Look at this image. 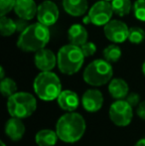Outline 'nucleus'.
I'll return each mask as SVG.
<instances>
[{"mask_svg": "<svg viewBox=\"0 0 145 146\" xmlns=\"http://www.w3.org/2000/svg\"><path fill=\"white\" fill-rule=\"evenodd\" d=\"M4 130L6 136L9 137L12 141H19L25 134L26 127L21 118L12 116L6 121Z\"/></svg>", "mask_w": 145, "mask_h": 146, "instance_id": "obj_13", "label": "nucleus"}, {"mask_svg": "<svg viewBox=\"0 0 145 146\" xmlns=\"http://www.w3.org/2000/svg\"><path fill=\"white\" fill-rule=\"evenodd\" d=\"M0 90L3 96L8 98L17 92V84L11 78H4L0 82Z\"/></svg>", "mask_w": 145, "mask_h": 146, "instance_id": "obj_23", "label": "nucleus"}, {"mask_svg": "<svg viewBox=\"0 0 145 146\" xmlns=\"http://www.w3.org/2000/svg\"><path fill=\"white\" fill-rule=\"evenodd\" d=\"M124 100H125L132 108L138 106V104H140V96L137 92H130V94H127V96H126Z\"/></svg>", "mask_w": 145, "mask_h": 146, "instance_id": "obj_28", "label": "nucleus"}, {"mask_svg": "<svg viewBox=\"0 0 145 146\" xmlns=\"http://www.w3.org/2000/svg\"><path fill=\"white\" fill-rule=\"evenodd\" d=\"M7 111L13 117L27 118L35 112L37 108V100L35 96L27 92H17L8 98Z\"/></svg>", "mask_w": 145, "mask_h": 146, "instance_id": "obj_6", "label": "nucleus"}, {"mask_svg": "<svg viewBox=\"0 0 145 146\" xmlns=\"http://www.w3.org/2000/svg\"><path fill=\"white\" fill-rule=\"evenodd\" d=\"M103 55L105 60H107L109 63H116L121 58V49L116 44H111L105 47V49L103 51Z\"/></svg>", "mask_w": 145, "mask_h": 146, "instance_id": "obj_22", "label": "nucleus"}, {"mask_svg": "<svg viewBox=\"0 0 145 146\" xmlns=\"http://www.w3.org/2000/svg\"><path fill=\"white\" fill-rule=\"evenodd\" d=\"M33 88L36 96L44 102L57 100L63 90L60 79L52 71L38 74L33 82Z\"/></svg>", "mask_w": 145, "mask_h": 146, "instance_id": "obj_4", "label": "nucleus"}, {"mask_svg": "<svg viewBox=\"0 0 145 146\" xmlns=\"http://www.w3.org/2000/svg\"><path fill=\"white\" fill-rule=\"evenodd\" d=\"M113 15L111 3L107 0L97 1L91 6L89 14L85 18V23H91L95 26H105L111 20Z\"/></svg>", "mask_w": 145, "mask_h": 146, "instance_id": "obj_8", "label": "nucleus"}, {"mask_svg": "<svg viewBox=\"0 0 145 146\" xmlns=\"http://www.w3.org/2000/svg\"><path fill=\"white\" fill-rule=\"evenodd\" d=\"M5 78V73H4V69H3V67H1L0 68V79H4Z\"/></svg>", "mask_w": 145, "mask_h": 146, "instance_id": "obj_32", "label": "nucleus"}, {"mask_svg": "<svg viewBox=\"0 0 145 146\" xmlns=\"http://www.w3.org/2000/svg\"><path fill=\"white\" fill-rule=\"evenodd\" d=\"M17 31L16 21L11 18L6 17V15L0 17V33L2 36L9 37Z\"/></svg>", "mask_w": 145, "mask_h": 146, "instance_id": "obj_21", "label": "nucleus"}, {"mask_svg": "<svg viewBox=\"0 0 145 146\" xmlns=\"http://www.w3.org/2000/svg\"><path fill=\"white\" fill-rule=\"evenodd\" d=\"M16 25H17V31L23 32V31L29 26V24L27 23V20H24V19L19 18V20L16 21Z\"/></svg>", "mask_w": 145, "mask_h": 146, "instance_id": "obj_30", "label": "nucleus"}, {"mask_svg": "<svg viewBox=\"0 0 145 146\" xmlns=\"http://www.w3.org/2000/svg\"><path fill=\"white\" fill-rule=\"evenodd\" d=\"M103 94L101 90L97 88H89L83 92L81 96V104L83 108L89 112H97L103 108Z\"/></svg>", "mask_w": 145, "mask_h": 146, "instance_id": "obj_11", "label": "nucleus"}, {"mask_svg": "<svg viewBox=\"0 0 145 146\" xmlns=\"http://www.w3.org/2000/svg\"><path fill=\"white\" fill-rule=\"evenodd\" d=\"M85 58L81 47L70 43L59 50L57 54V65L61 73L68 76L75 75L83 67Z\"/></svg>", "mask_w": 145, "mask_h": 146, "instance_id": "obj_3", "label": "nucleus"}, {"mask_svg": "<svg viewBox=\"0 0 145 146\" xmlns=\"http://www.w3.org/2000/svg\"><path fill=\"white\" fill-rule=\"evenodd\" d=\"M111 6L113 13L119 17L127 15L132 9V4L130 0H112Z\"/></svg>", "mask_w": 145, "mask_h": 146, "instance_id": "obj_20", "label": "nucleus"}, {"mask_svg": "<svg viewBox=\"0 0 145 146\" xmlns=\"http://www.w3.org/2000/svg\"><path fill=\"white\" fill-rule=\"evenodd\" d=\"M58 104L63 110L67 112L75 111L79 106V98L73 90H64L57 98Z\"/></svg>", "mask_w": 145, "mask_h": 146, "instance_id": "obj_14", "label": "nucleus"}, {"mask_svg": "<svg viewBox=\"0 0 145 146\" xmlns=\"http://www.w3.org/2000/svg\"><path fill=\"white\" fill-rule=\"evenodd\" d=\"M133 12L136 19L145 22V0H136L134 2Z\"/></svg>", "mask_w": 145, "mask_h": 146, "instance_id": "obj_25", "label": "nucleus"}, {"mask_svg": "<svg viewBox=\"0 0 145 146\" xmlns=\"http://www.w3.org/2000/svg\"><path fill=\"white\" fill-rule=\"evenodd\" d=\"M58 139L57 132L52 129H41L35 135V141L38 146H55Z\"/></svg>", "mask_w": 145, "mask_h": 146, "instance_id": "obj_19", "label": "nucleus"}, {"mask_svg": "<svg viewBox=\"0 0 145 146\" xmlns=\"http://www.w3.org/2000/svg\"><path fill=\"white\" fill-rule=\"evenodd\" d=\"M38 6L34 0H17L14 12L19 18L24 20H32L37 15Z\"/></svg>", "mask_w": 145, "mask_h": 146, "instance_id": "obj_15", "label": "nucleus"}, {"mask_svg": "<svg viewBox=\"0 0 145 146\" xmlns=\"http://www.w3.org/2000/svg\"><path fill=\"white\" fill-rule=\"evenodd\" d=\"M1 146H6V144L3 142V141H1Z\"/></svg>", "mask_w": 145, "mask_h": 146, "instance_id": "obj_34", "label": "nucleus"}, {"mask_svg": "<svg viewBox=\"0 0 145 146\" xmlns=\"http://www.w3.org/2000/svg\"><path fill=\"white\" fill-rule=\"evenodd\" d=\"M17 0H0V16H4L14 10Z\"/></svg>", "mask_w": 145, "mask_h": 146, "instance_id": "obj_26", "label": "nucleus"}, {"mask_svg": "<svg viewBox=\"0 0 145 146\" xmlns=\"http://www.w3.org/2000/svg\"><path fill=\"white\" fill-rule=\"evenodd\" d=\"M51 38L49 27L40 22L30 24L21 32L17 41V47L24 52H37L44 49Z\"/></svg>", "mask_w": 145, "mask_h": 146, "instance_id": "obj_2", "label": "nucleus"}, {"mask_svg": "<svg viewBox=\"0 0 145 146\" xmlns=\"http://www.w3.org/2000/svg\"><path fill=\"white\" fill-rule=\"evenodd\" d=\"M109 92L114 100H124L129 92V87L123 79L115 78L109 83Z\"/></svg>", "mask_w": 145, "mask_h": 146, "instance_id": "obj_16", "label": "nucleus"}, {"mask_svg": "<svg viewBox=\"0 0 145 146\" xmlns=\"http://www.w3.org/2000/svg\"><path fill=\"white\" fill-rule=\"evenodd\" d=\"M107 1H109V2H111V1H112V0H107Z\"/></svg>", "mask_w": 145, "mask_h": 146, "instance_id": "obj_35", "label": "nucleus"}, {"mask_svg": "<svg viewBox=\"0 0 145 146\" xmlns=\"http://www.w3.org/2000/svg\"><path fill=\"white\" fill-rule=\"evenodd\" d=\"M103 33L110 42L120 44L128 39L129 28L120 20L111 19L107 25L103 26Z\"/></svg>", "mask_w": 145, "mask_h": 146, "instance_id": "obj_9", "label": "nucleus"}, {"mask_svg": "<svg viewBox=\"0 0 145 146\" xmlns=\"http://www.w3.org/2000/svg\"><path fill=\"white\" fill-rule=\"evenodd\" d=\"M34 63L41 72L52 71L57 65V57L53 51L44 48L35 53Z\"/></svg>", "mask_w": 145, "mask_h": 146, "instance_id": "obj_12", "label": "nucleus"}, {"mask_svg": "<svg viewBox=\"0 0 145 146\" xmlns=\"http://www.w3.org/2000/svg\"><path fill=\"white\" fill-rule=\"evenodd\" d=\"M87 128L85 120L77 112L70 111L63 114L56 123L59 139L65 143H75L81 140Z\"/></svg>", "mask_w": 145, "mask_h": 146, "instance_id": "obj_1", "label": "nucleus"}, {"mask_svg": "<svg viewBox=\"0 0 145 146\" xmlns=\"http://www.w3.org/2000/svg\"><path fill=\"white\" fill-rule=\"evenodd\" d=\"M68 38L71 44L81 47V45L87 42L89 33L81 24H73L68 30Z\"/></svg>", "mask_w": 145, "mask_h": 146, "instance_id": "obj_17", "label": "nucleus"}, {"mask_svg": "<svg viewBox=\"0 0 145 146\" xmlns=\"http://www.w3.org/2000/svg\"><path fill=\"white\" fill-rule=\"evenodd\" d=\"M136 113L140 118L145 120V100L138 104L137 108H136Z\"/></svg>", "mask_w": 145, "mask_h": 146, "instance_id": "obj_29", "label": "nucleus"}, {"mask_svg": "<svg viewBox=\"0 0 145 146\" xmlns=\"http://www.w3.org/2000/svg\"><path fill=\"white\" fill-rule=\"evenodd\" d=\"M109 115L116 126H127L133 118V108L125 100H116L109 106Z\"/></svg>", "mask_w": 145, "mask_h": 146, "instance_id": "obj_7", "label": "nucleus"}, {"mask_svg": "<svg viewBox=\"0 0 145 146\" xmlns=\"http://www.w3.org/2000/svg\"><path fill=\"white\" fill-rule=\"evenodd\" d=\"M113 69L111 63L105 59H97L91 62L83 74V81L91 87H101L112 80Z\"/></svg>", "mask_w": 145, "mask_h": 146, "instance_id": "obj_5", "label": "nucleus"}, {"mask_svg": "<svg viewBox=\"0 0 145 146\" xmlns=\"http://www.w3.org/2000/svg\"><path fill=\"white\" fill-rule=\"evenodd\" d=\"M60 11L55 2L52 0H45L38 6L37 10V19L38 22L44 24V25L53 26L59 19Z\"/></svg>", "mask_w": 145, "mask_h": 146, "instance_id": "obj_10", "label": "nucleus"}, {"mask_svg": "<svg viewBox=\"0 0 145 146\" xmlns=\"http://www.w3.org/2000/svg\"><path fill=\"white\" fill-rule=\"evenodd\" d=\"M134 146H145V138H141L135 143Z\"/></svg>", "mask_w": 145, "mask_h": 146, "instance_id": "obj_31", "label": "nucleus"}, {"mask_svg": "<svg viewBox=\"0 0 145 146\" xmlns=\"http://www.w3.org/2000/svg\"><path fill=\"white\" fill-rule=\"evenodd\" d=\"M145 39V31L140 27H131L129 28L128 34V41L132 44H140Z\"/></svg>", "mask_w": 145, "mask_h": 146, "instance_id": "obj_24", "label": "nucleus"}, {"mask_svg": "<svg viewBox=\"0 0 145 146\" xmlns=\"http://www.w3.org/2000/svg\"><path fill=\"white\" fill-rule=\"evenodd\" d=\"M142 73H143V75L145 76V61H144V63L142 64Z\"/></svg>", "mask_w": 145, "mask_h": 146, "instance_id": "obj_33", "label": "nucleus"}, {"mask_svg": "<svg viewBox=\"0 0 145 146\" xmlns=\"http://www.w3.org/2000/svg\"><path fill=\"white\" fill-rule=\"evenodd\" d=\"M81 49L83 51L85 57H91L97 52V46L93 42H87L81 46Z\"/></svg>", "mask_w": 145, "mask_h": 146, "instance_id": "obj_27", "label": "nucleus"}, {"mask_svg": "<svg viewBox=\"0 0 145 146\" xmlns=\"http://www.w3.org/2000/svg\"><path fill=\"white\" fill-rule=\"evenodd\" d=\"M64 10L71 16H83L87 11L89 4L87 0H63Z\"/></svg>", "mask_w": 145, "mask_h": 146, "instance_id": "obj_18", "label": "nucleus"}]
</instances>
